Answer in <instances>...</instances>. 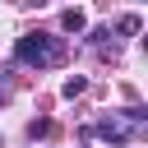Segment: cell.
Returning a JSON list of instances; mask_svg holds the SVG:
<instances>
[{
	"instance_id": "1",
	"label": "cell",
	"mask_w": 148,
	"mask_h": 148,
	"mask_svg": "<svg viewBox=\"0 0 148 148\" xmlns=\"http://www.w3.org/2000/svg\"><path fill=\"white\" fill-rule=\"evenodd\" d=\"M14 60L32 65V69H46V65L60 60V37H51V32H23L14 42Z\"/></svg>"
},
{
	"instance_id": "2",
	"label": "cell",
	"mask_w": 148,
	"mask_h": 148,
	"mask_svg": "<svg viewBox=\"0 0 148 148\" xmlns=\"http://www.w3.org/2000/svg\"><path fill=\"white\" fill-rule=\"evenodd\" d=\"M92 134H97V139H106L111 148H130V143H134V130H130L125 120H116V116L97 120V125H92Z\"/></svg>"
},
{
	"instance_id": "3",
	"label": "cell",
	"mask_w": 148,
	"mask_h": 148,
	"mask_svg": "<svg viewBox=\"0 0 148 148\" xmlns=\"http://www.w3.org/2000/svg\"><path fill=\"white\" fill-rule=\"evenodd\" d=\"M60 28H65V32H83V28H88V14H83V9H65V14H60Z\"/></svg>"
},
{
	"instance_id": "4",
	"label": "cell",
	"mask_w": 148,
	"mask_h": 148,
	"mask_svg": "<svg viewBox=\"0 0 148 148\" xmlns=\"http://www.w3.org/2000/svg\"><path fill=\"white\" fill-rule=\"evenodd\" d=\"M139 28H143V23H139V14H120V18H116V32H125V37H134Z\"/></svg>"
},
{
	"instance_id": "5",
	"label": "cell",
	"mask_w": 148,
	"mask_h": 148,
	"mask_svg": "<svg viewBox=\"0 0 148 148\" xmlns=\"http://www.w3.org/2000/svg\"><path fill=\"white\" fill-rule=\"evenodd\" d=\"M83 88H88V79H83V74H74V79H65V88H60V92H65V97H79Z\"/></svg>"
},
{
	"instance_id": "6",
	"label": "cell",
	"mask_w": 148,
	"mask_h": 148,
	"mask_svg": "<svg viewBox=\"0 0 148 148\" xmlns=\"http://www.w3.org/2000/svg\"><path fill=\"white\" fill-rule=\"evenodd\" d=\"M28 134H32V139H42V134H51V120H32V125H28Z\"/></svg>"
},
{
	"instance_id": "7",
	"label": "cell",
	"mask_w": 148,
	"mask_h": 148,
	"mask_svg": "<svg viewBox=\"0 0 148 148\" xmlns=\"http://www.w3.org/2000/svg\"><path fill=\"white\" fill-rule=\"evenodd\" d=\"M120 116H125V120H134V125H139V120H143V116H148V111H143V106H125V111H120Z\"/></svg>"
}]
</instances>
